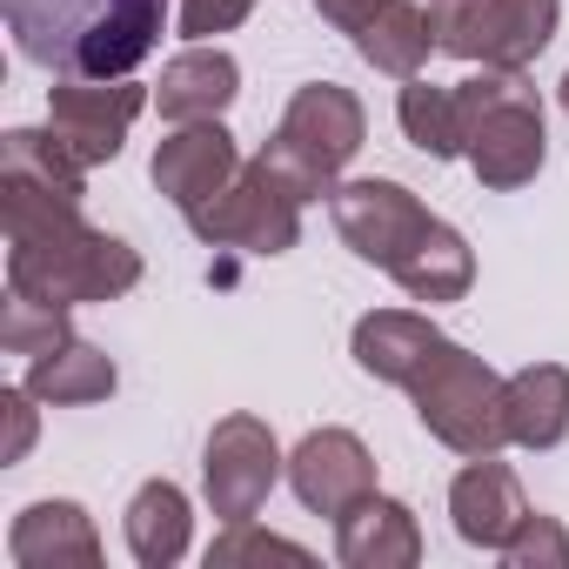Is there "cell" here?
Instances as JSON below:
<instances>
[{"instance_id":"obj_1","label":"cell","mask_w":569,"mask_h":569,"mask_svg":"<svg viewBox=\"0 0 569 569\" xmlns=\"http://www.w3.org/2000/svg\"><path fill=\"white\" fill-rule=\"evenodd\" d=\"M21 61L54 81H121L168 28V0H0Z\"/></svg>"},{"instance_id":"obj_2","label":"cell","mask_w":569,"mask_h":569,"mask_svg":"<svg viewBox=\"0 0 569 569\" xmlns=\"http://www.w3.org/2000/svg\"><path fill=\"white\" fill-rule=\"evenodd\" d=\"M369 141V108L342 81H302L281 108L274 134L254 148V168L289 194V201H329L342 168Z\"/></svg>"},{"instance_id":"obj_3","label":"cell","mask_w":569,"mask_h":569,"mask_svg":"<svg viewBox=\"0 0 569 569\" xmlns=\"http://www.w3.org/2000/svg\"><path fill=\"white\" fill-rule=\"evenodd\" d=\"M141 281V248H128L108 228H88L81 214L8 234V289L61 302V309H88V302H114Z\"/></svg>"},{"instance_id":"obj_4","label":"cell","mask_w":569,"mask_h":569,"mask_svg":"<svg viewBox=\"0 0 569 569\" xmlns=\"http://www.w3.org/2000/svg\"><path fill=\"white\" fill-rule=\"evenodd\" d=\"M462 108V161L489 194L529 188L549 161V128H542V94L522 68H482L456 81Z\"/></svg>"},{"instance_id":"obj_5","label":"cell","mask_w":569,"mask_h":569,"mask_svg":"<svg viewBox=\"0 0 569 569\" xmlns=\"http://www.w3.org/2000/svg\"><path fill=\"white\" fill-rule=\"evenodd\" d=\"M409 402H416V422H422L442 449H456L462 462L509 449V376H496L482 356H469V349L449 342V336H442L436 356L416 369Z\"/></svg>"},{"instance_id":"obj_6","label":"cell","mask_w":569,"mask_h":569,"mask_svg":"<svg viewBox=\"0 0 569 569\" xmlns=\"http://www.w3.org/2000/svg\"><path fill=\"white\" fill-rule=\"evenodd\" d=\"M562 21V0H429L436 54L469 68H529Z\"/></svg>"},{"instance_id":"obj_7","label":"cell","mask_w":569,"mask_h":569,"mask_svg":"<svg viewBox=\"0 0 569 569\" xmlns=\"http://www.w3.org/2000/svg\"><path fill=\"white\" fill-rule=\"evenodd\" d=\"M81 201H88V168L54 141V128L0 134V214H8V234L68 221L81 214Z\"/></svg>"},{"instance_id":"obj_8","label":"cell","mask_w":569,"mask_h":569,"mask_svg":"<svg viewBox=\"0 0 569 569\" xmlns=\"http://www.w3.org/2000/svg\"><path fill=\"white\" fill-rule=\"evenodd\" d=\"M281 476H289V456H281V442H274V429H268L261 416L234 409V416H221V422L208 429V449H201V496H208V509H214L221 522L261 516V502H268V489H274Z\"/></svg>"},{"instance_id":"obj_9","label":"cell","mask_w":569,"mask_h":569,"mask_svg":"<svg viewBox=\"0 0 569 569\" xmlns=\"http://www.w3.org/2000/svg\"><path fill=\"white\" fill-rule=\"evenodd\" d=\"M181 221L194 228V241L241 248V254H289L302 241V201H289L254 161H241V174Z\"/></svg>"},{"instance_id":"obj_10","label":"cell","mask_w":569,"mask_h":569,"mask_svg":"<svg viewBox=\"0 0 569 569\" xmlns=\"http://www.w3.org/2000/svg\"><path fill=\"white\" fill-rule=\"evenodd\" d=\"M329 221H336V234L349 241L356 261H369V268H396V261L429 234L436 214L422 208L416 188H402V181H389V174H356V181H336V194H329Z\"/></svg>"},{"instance_id":"obj_11","label":"cell","mask_w":569,"mask_h":569,"mask_svg":"<svg viewBox=\"0 0 569 569\" xmlns=\"http://www.w3.org/2000/svg\"><path fill=\"white\" fill-rule=\"evenodd\" d=\"M148 101L154 94L134 74H121V81H61V88H48V128L81 168H108L128 148V128L141 121Z\"/></svg>"},{"instance_id":"obj_12","label":"cell","mask_w":569,"mask_h":569,"mask_svg":"<svg viewBox=\"0 0 569 569\" xmlns=\"http://www.w3.org/2000/svg\"><path fill=\"white\" fill-rule=\"evenodd\" d=\"M289 489L309 516H342L376 496V456L356 429H309L289 449Z\"/></svg>"},{"instance_id":"obj_13","label":"cell","mask_w":569,"mask_h":569,"mask_svg":"<svg viewBox=\"0 0 569 569\" xmlns=\"http://www.w3.org/2000/svg\"><path fill=\"white\" fill-rule=\"evenodd\" d=\"M148 174H154V188L168 194L174 214H194L201 201H214V194L241 174V148H234V134H228L221 121H188V128H174V134L154 148Z\"/></svg>"},{"instance_id":"obj_14","label":"cell","mask_w":569,"mask_h":569,"mask_svg":"<svg viewBox=\"0 0 569 569\" xmlns=\"http://www.w3.org/2000/svg\"><path fill=\"white\" fill-rule=\"evenodd\" d=\"M449 522L469 549L502 556L509 536L529 522V496H522L516 469L496 456H469V469H456V482H449Z\"/></svg>"},{"instance_id":"obj_15","label":"cell","mask_w":569,"mask_h":569,"mask_svg":"<svg viewBox=\"0 0 569 569\" xmlns=\"http://www.w3.org/2000/svg\"><path fill=\"white\" fill-rule=\"evenodd\" d=\"M8 556L14 569H94L101 562V529L74 496H41L8 522Z\"/></svg>"},{"instance_id":"obj_16","label":"cell","mask_w":569,"mask_h":569,"mask_svg":"<svg viewBox=\"0 0 569 569\" xmlns=\"http://www.w3.org/2000/svg\"><path fill=\"white\" fill-rule=\"evenodd\" d=\"M336 562L342 569H416L422 562V522L396 496H362L336 516Z\"/></svg>"},{"instance_id":"obj_17","label":"cell","mask_w":569,"mask_h":569,"mask_svg":"<svg viewBox=\"0 0 569 569\" xmlns=\"http://www.w3.org/2000/svg\"><path fill=\"white\" fill-rule=\"evenodd\" d=\"M234 94H241V61H234L228 48H208V41L181 48V54L161 68V81H154V108H161L168 128L221 121V114L234 108Z\"/></svg>"},{"instance_id":"obj_18","label":"cell","mask_w":569,"mask_h":569,"mask_svg":"<svg viewBox=\"0 0 569 569\" xmlns=\"http://www.w3.org/2000/svg\"><path fill=\"white\" fill-rule=\"evenodd\" d=\"M436 342H442V329L429 316H416V309H369L356 322V336H349V356H356L362 376H376L389 389H409L416 369L436 356Z\"/></svg>"},{"instance_id":"obj_19","label":"cell","mask_w":569,"mask_h":569,"mask_svg":"<svg viewBox=\"0 0 569 569\" xmlns=\"http://www.w3.org/2000/svg\"><path fill=\"white\" fill-rule=\"evenodd\" d=\"M121 536H128V556H134L141 569H174V562L188 556V542H194L188 489L168 482V476L141 482V489L128 496V509H121Z\"/></svg>"},{"instance_id":"obj_20","label":"cell","mask_w":569,"mask_h":569,"mask_svg":"<svg viewBox=\"0 0 569 569\" xmlns=\"http://www.w3.org/2000/svg\"><path fill=\"white\" fill-rule=\"evenodd\" d=\"M396 274V289L409 296V302H462L469 289H476V248L462 241V228H449V221H429V234L389 268Z\"/></svg>"},{"instance_id":"obj_21","label":"cell","mask_w":569,"mask_h":569,"mask_svg":"<svg viewBox=\"0 0 569 569\" xmlns=\"http://www.w3.org/2000/svg\"><path fill=\"white\" fill-rule=\"evenodd\" d=\"M21 382H28L48 409H88V402H108V396L121 389V369H114V356H108V349H94V342L68 336L61 349L34 356Z\"/></svg>"},{"instance_id":"obj_22","label":"cell","mask_w":569,"mask_h":569,"mask_svg":"<svg viewBox=\"0 0 569 569\" xmlns=\"http://www.w3.org/2000/svg\"><path fill=\"white\" fill-rule=\"evenodd\" d=\"M569 436V369L562 362H522L509 376V442L516 449H556Z\"/></svg>"},{"instance_id":"obj_23","label":"cell","mask_w":569,"mask_h":569,"mask_svg":"<svg viewBox=\"0 0 569 569\" xmlns=\"http://www.w3.org/2000/svg\"><path fill=\"white\" fill-rule=\"evenodd\" d=\"M356 54L376 68V74H422L429 54H436V28H429V8H416V0H389V8L356 34Z\"/></svg>"},{"instance_id":"obj_24","label":"cell","mask_w":569,"mask_h":569,"mask_svg":"<svg viewBox=\"0 0 569 569\" xmlns=\"http://www.w3.org/2000/svg\"><path fill=\"white\" fill-rule=\"evenodd\" d=\"M396 121H402V141L429 161H456L462 154V108H456V88H436L422 74L402 81L396 94Z\"/></svg>"},{"instance_id":"obj_25","label":"cell","mask_w":569,"mask_h":569,"mask_svg":"<svg viewBox=\"0 0 569 569\" xmlns=\"http://www.w3.org/2000/svg\"><path fill=\"white\" fill-rule=\"evenodd\" d=\"M74 309H61V302H41V296H21V289H8V309H0V349L8 356H48V349H61L68 336H74V322H68Z\"/></svg>"},{"instance_id":"obj_26","label":"cell","mask_w":569,"mask_h":569,"mask_svg":"<svg viewBox=\"0 0 569 569\" xmlns=\"http://www.w3.org/2000/svg\"><path fill=\"white\" fill-rule=\"evenodd\" d=\"M268 556L309 562V549H302V542L274 536V529H254V516H248V522H221V536L208 542V569H241V562H268Z\"/></svg>"},{"instance_id":"obj_27","label":"cell","mask_w":569,"mask_h":569,"mask_svg":"<svg viewBox=\"0 0 569 569\" xmlns=\"http://www.w3.org/2000/svg\"><path fill=\"white\" fill-rule=\"evenodd\" d=\"M502 562H509V569H569V529H562L556 516L529 509V522L509 536Z\"/></svg>"},{"instance_id":"obj_28","label":"cell","mask_w":569,"mask_h":569,"mask_svg":"<svg viewBox=\"0 0 569 569\" xmlns=\"http://www.w3.org/2000/svg\"><path fill=\"white\" fill-rule=\"evenodd\" d=\"M254 14V0H181V41H214L234 34Z\"/></svg>"},{"instance_id":"obj_29","label":"cell","mask_w":569,"mask_h":569,"mask_svg":"<svg viewBox=\"0 0 569 569\" xmlns=\"http://www.w3.org/2000/svg\"><path fill=\"white\" fill-rule=\"evenodd\" d=\"M34 389L28 382H14V389H0V409H8V449H0V462H21L28 449H34Z\"/></svg>"},{"instance_id":"obj_30","label":"cell","mask_w":569,"mask_h":569,"mask_svg":"<svg viewBox=\"0 0 569 569\" xmlns=\"http://www.w3.org/2000/svg\"><path fill=\"white\" fill-rule=\"evenodd\" d=\"M382 8H389V0H316V14H322L336 34H349V41H356V34H362Z\"/></svg>"},{"instance_id":"obj_31","label":"cell","mask_w":569,"mask_h":569,"mask_svg":"<svg viewBox=\"0 0 569 569\" xmlns=\"http://www.w3.org/2000/svg\"><path fill=\"white\" fill-rule=\"evenodd\" d=\"M556 101H562V114H569V74H562V81H556Z\"/></svg>"}]
</instances>
